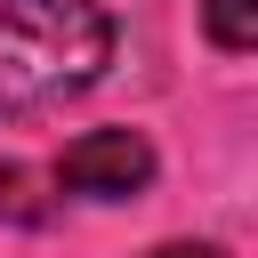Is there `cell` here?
I'll use <instances>...</instances> for the list:
<instances>
[{"label":"cell","instance_id":"7a4b0ae2","mask_svg":"<svg viewBox=\"0 0 258 258\" xmlns=\"http://www.w3.org/2000/svg\"><path fill=\"white\" fill-rule=\"evenodd\" d=\"M153 177H161V153L145 129H81L48 161V185L73 202H137Z\"/></svg>","mask_w":258,"mask_h":258},{"label":"cell","instance_id":"3957f363","mask_svg":"<svg viewBox=\"0 0 258 258\" xmlns=\"http://www.w3.org/2000/svg\"><path fill=\"white\" fill-rule=\"evenodd\" d=\"M202 32L226 56H258V0H202Z\"/></svg>","mask_w":258,"mask_h":258},{"label":"cell","instance_id":"277c9868","mask_svg":"<svg viewBox=\"0 0 258 258\" xmlns=\"http://www.w3.org/2000/svg\"><path fill=\"white\" fill-rule=\"evenodd\" d=\"M153 258H226L218 242H169V250H153Z\"/></svg>","mask_w":258,"mask_h":258},{"label":"cell","instance_id":"6da1fadb","mask_svg":"<svg viewBox=\"0 0 258 258\" xmlns=\"http://www.w3.org/2000/svg\"><path fill=\"white\" fill-rule=\"evenodd\" d=\"M113 64L105 0H0V121L97 89Z\"/></svg>","mask_w":258,"mask_h":258}]
</instances>
